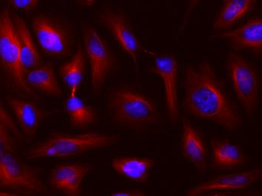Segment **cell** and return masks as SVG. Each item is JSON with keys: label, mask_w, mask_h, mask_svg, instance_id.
I'll return each instance as SVG.
<instances>
[{"label": "cell", "mask_w": 262, "mask_h": 196, "mask_svg": "<svg viewBox=\"0 0 262 196\" xmlns=\"http://www.w3.org/2000/svg\"><path fill=\"white\" fill-rule=\"evenodd\" d=\"M184 89L183 108L191 116L211 121L231 133L242 125L237 106L210 62L185 68Z\"/></svg>", "instance_id": "cell-1"}, {"label": "cell", "mask_w": 262, "mask_h": 196, "mask_svg": "<svg viewBox=\"0 0 262 196\" xmlns=\"http://www.w3.org/2000/svg\"><path fill=\"white\" fill-rule=\"evenodd\" d=\"M99 20L113 35L122 50L132 58L137 68V55L141 52L142 46L134 34L125 9L114 11L108 3H104L101 6Z\"/></svg>", "instance_id": "cell-9"}, {"label": "cell", "mask_w": 262, "mask_h": 196, "mask_svg": "<svg viewBox=\"0 0 262 196\" xmlns=\"http://www.w3.org/2000/svg\"><path fill=\"white\" fill-rule=\"evenodd\" d=\"M25 78L27 85L32 90L36 89L52 97L63 95V92L56 79L54 67L51 63L26 70Z\"/></svg>", "instance_id": "cell-16"}, {"label": "cell", "mask_w": 262, "mask_h": 196, "mask_svg": "<svg viewBox=\"0 0 262 196\" xmlns=\"http://www.w3.org/2000/svg\"><path fill=\"white\" fill-rule=\"evenodd\" d=\"M13 127L7 113L0 106V156L16 153L15 141L10 134Z\"/></svg>", "instance_id": "cell-23"}, {"label": "cell", "mask_w": 262, "mask_h": 196, "mask_svg": "<svg viewBox=\"0 0 262 196\" xmlns=\"http://www.w3.org/2000/svg\"><path fill=\"white\" fill-rule=\"evenodd\" d=\"M255 3L253 0H225L214 22V30L219 31L234 25L253 9Z\"/></svg>", "instance_id": "cell-20"}, {"label": "cell", "mask_w": 262, "mask_h": 196, "mask_svg": "<svg viewBox=\"0 0 262 196\" xmlns=\"http://www.w3.org/2000/svg\"><path fill=\"white\" fill-rule=\"evenodd\" d=\"M227 69L236 98L249 117H252L258 106L259 95V76L256 70L236 53L228 55Z\"/></svg>", "instance_id": "cell-6"}, {"label": "cell", "mask_w": 262, "mask_h": 196, "mask_svg": "<svg viewBox=\"0 0 262 196\" xmlns=\"http://www.w3.org/2000/svg\"><path fill=\"white\" fill-rule=\"evenodd\" d=\"M107 108L113 122L130 130L148 128L159 119L157 106L151 98L127 87L110 92Z\"/></svg>", "instance_id": "cell-2"}, {"label": "cell", "mask_w": 262, "mask_h": 196, "mask_svg": "<svg viewBox=\"0 0 262 196\" xmlns=\"http://www.w3.org/2000/svg\"><path fill=\"white\" fill-rule=\"evenodd\" d=\"M207 196H229V195H227V194H225V193H215V194H212V195H207Z\"/></svg>", "instance_id": "cell-27"}, {"label": "cell", "mask_w": 262, "mask_h": 196, "mask_svg": "<svg viewBox=\"0 0 262 196\" xmlns=\"http://www.w3.org/2000/svg\"><path fill=\"white\" fill-rule=\"evenodd\" d=\"M7 101L14 111L24 134L29 140L35 138L41 122L53 113L43 111L33 102L21 99L9 98Z\"/></svg>", "instance_id": "cell-14"}, {"label": "cell", "mask_w": 262, "mask_h": 196, "mask_svg": "<svg viewBox=\"0 0 262 196\" xmlns=\"http://www.w3.org/2000/svg\"><path fill=\"white\" fill-rule=\"evenodd\" d=\"M65 111L70 118V126L73 128H85L97 122L95 110L84 103L76 95H70L66 100Z\"/></svg>", "instance_id": "cell-22"}, {"label": "cell", "mask_w": 262, "mask_h": 196, "mask_svg": "<svg viewBox=\"0 0 262 196\" xmlns=\"http://www.w3.org/2000/svg\"><path fill=\"white\" fill-rule=\"evenodd\" d=\"M0 196H32L22 195V194H15L12 193V192H3V191H0Z\"/></svg>", "instance_id": "cell-26"}, {"label": "cell", "mask_w": 262, "mask_h": 196, "mask_svg": "<svg viewBox=\"0 0 262 196\" xmlns=\"http://www.w3.org/2000/svg\"><path fill=\"white\" fill-rule=\"evenodd\" d=\"M90 169L84 163L59 164L51 172L49 184L65 196H81L83 181Z\"/></svg>", "instance_id": "cell-11"}, {"label": "cell", "mask_w": 262, "mask_h": 196, "mask_svg": "<svg viewBox=\"0 0 262 196\" xmlns=\"http://www.w3.org/2000/svg\"><path fill=\"white\" fill-rule=\"evenodd\" d=\"M236 196H255V195H252V194L243 193V194H239V195H237Z\"/></svg>", "instance_id": "cell-28"}, {"label": "cell", "mask_w": 262, "mask_h": 196, "mask_svg": "<svg viewBox=\"0 0 262 196\" xmlns=\"http://www.w3.org/2000/svg\"><path fill=\"white\" fill-rule=\"evenodd\" d=\"M14 23L20 41L21 61L24 69H33L42 64V58L33 42L30 30L23 19L14 16Z\"/></svg>", "instance_id": "cell-19"}, {"label": "cell", "mask_w": 262, "mask_h": 196, "mask_svg": "<svg viewBox=\"0 0 262 196\" xmlns=\"http://www.w3.org/2000/svg\"><path fill=\"white\" fill-rule=\"evenodd\" d=\"M183 123L180 143L182 153L198 170L204 173L207 168V150L204 141L188 119L184 118Z\"/></svg>", "instance_id": "cell-15"}, {"label": "cell", "mask_w": 262, "mask_h": 196, "mask_svg": "<svg viewBox=\"0 0 262 196\" xmlns=\"http://www.w3.org/2000/svg\"><path fill=\"white\" fill-rule=\"evenodd\" d=\"M83 40L84 52L90 63L92 90L98 93L114 69L116 61L108 43L91 25L83 26Z\"/></svg>", "instance_id": "cell-7"}, {"label": "cell", "mask_w": 262, "mask_h": 196, "mask_svg": "<svg viewBox=\"0 0 262 196\" xmlns=\"http://www.w3.org/2000/svg\"><path fill=\"white\" fill-rule=\"evenodd\" d=\"M153 165V159L139 157H117L111 163L112 168L118 175L141 183L148 181Z\"/></svg>", "instance_id": "cell-17"}, {"label": "cell", "mask_w": 262, "mask_h": 196, "mask_svg": "<svg viewBox=\"0 0 262 196\" xmlns=\"http://www.w3.org/2000/svg\"><path fill=\"white\" fill-rule=\"evenodd\" d=\"M0 188L22 195H44L48 188L39 172L24 162L15 154L0 156Z\"/></svg>", "instance_id": "cell-5"}, {"label": "cell", "mask_w": 262, "mask_h": 196, "mask_svg": "<svg viewBox=\"0 0 262 196\" xmlns=\"http://www.w3.org/2000/svg\"><path fill=\"white\" fill-rule=\"evenodd\" d=\"M261 178V170L260 169L222 175L196 185L190 189L185 196H200L215 190H241L252 186Z\"/></svg>", "instance_id": "cell-12"}, {"label": "cell", "mask_w": 262, "mask_h": 196, "mask_svg": "<svg viewBox=\"0 0 262 196\" xmlns=\"http://www.w3.org/2000/svg\"><path fill=\"white\" fill-rule=\"evenodd\" d=\"M32 25L36 40L46 55L54 59L68 55L71 36L64 24L47 14H39L33 19Z\"/></svg>", "instance_id": "cell-8"}, {"label": "cell", "mask_w": 262, "mask_h": 196, "mask_svg": "<svg viewBox=\"0 0 262 196\" xmlns=\"http://www.w3.org/2000/svg\"><path fill=\"white\" fill-rule=\"evenodd\" d=\"M0 64L23 96L34 98V92L25 82L20 41L13 18L8 8L0 12Z\"/></svg>", "instance_id": "cell-4"}, {"label": "cell", "mask_w": 262, "mask_h": 196, "mask_svg": "<svg viewBox=\"0 0 262 196\" xmlns=\"http://www.w3.org/2000/svg\"><path fill=\"white\" fill-rule=\"evenodd\" d=\"M212 165L217 168L231 169L241 166L247 162L241 147L228 140H213L211 142Z\"/></svg>", "instance_id": "cell-18"}, {"label": "cell", "mask_w": 262, "mask_h": 196, "mask_svg": "<svg viewBox=\"0 0 262 196\" xmlns=\"http://www.w3.org/2000/svg\"><path fill=\"white\" fill-rule=\"evenodd\" d=\"M85 65V52L79 45L74 56L60 68V77L70 89L71 95H76L79 90L84 78Z\"/></svg>", "instance_id": "cell-21"}, {"label": "cell", "mask_w": 262, "mask_h": 196, "mask_svg": "<svg viewBox=\"0 0 262 196\" xmlns=\"http://www.w3.org/2000/svg\"><path fill=\"white\" fill-rule=\"evenodd\" d=\"M107 196H146L143 191L140 189H135V190H124L120 192H114L111 195Z\"/></svg>", "instance_id": "cell-25"}, {"label": "cell", "mask_w": 262, "mask_h": 196, "mask_svg": "<svg viewBox=\"0 0 262 196\" xmlns=\"http://www.w3.org/2000/svg\"><path fill=\"white\" fill-rule=\"evenodd\" d=\"M150 72L157 74L164 84L166 106L171 122L177 123L180 118L177 97V76L178 66L175 56L165 53L158 55L155 58V66Z\"/></svg>", "instance_id": "cell-10"}, {"label": "cell", "mask_w": 262, "mask_h": 196, "mask_svg": "<svg viewBox=\"0 0 262 196\" xmlns=\"http://www.w3.org/2000/svg\"><path fill=\"white\" fill-rule=\"evenodd\" d=\"M9 4L14 9L29 12L34 10L39 4V0H10Z\"/></svg>", "instance_id": "cell-24"}, {"label": "cell", "mask_w": 262, "mask_h": 196, "mask_svg": "<svg viewBox=\"0 0 262 196\" xmlns=\"http://www.w3.org/2000/svg\"><path fill=\"white\" fill-rule=\"evenodd\" d=\"M117 135L100 132L70 135L63 132H54L47 139L35 145L27 153L28 159L46 157H69L79 156L90 151L105 149L117 144Z\"/></svg>", "instance_id": "cell-3"}, {"label": "cell", "mask_w": 262, "mask_h": 196, "mask_svg": "<svg viewBox=\"0 0 262 196\" xmlns=\"http://www.w3.org/2000/svg\"><path fill=\"white\" fill-rule=\"evenodd\" d=\"M215 37L227 41L235 49H248L261 54L262 48V19H251L241 28L215 35Z\"/></svg>", "instance_id": "cell-13"}]
</instances>
